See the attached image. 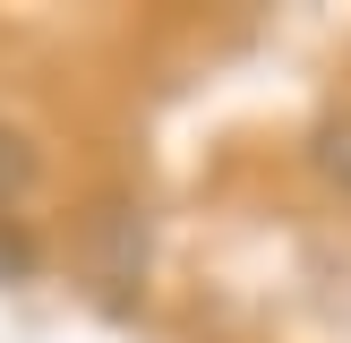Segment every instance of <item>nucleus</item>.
Returning a JSON list of instances; mask_svg holds the SVG:
<instances>
[{"mask_svg":"<svg viewBox=\"0 0 351 343\" xmlns=\"http://www.w3.org/2000/svg\"><path fill=\"white\" fill-rule=\"evenodd\" d=\"M308 163H317L326 189H343V198H351V103H343V112H326L317 129H308Z\"/></svg>","mask_w":351,"mask_h":343,"instance_id":"nucleus-2","label":"nucleus"},{"mask_svg":"<svg viewBox=\"0 0 351 343\" xmlns=\"http://www.w3.org/2000/svg\"><path fill=\"white\" fill-rule=\"evenodd\" d=\"M34 257H43V249H34V232H26L17 215H0V283H26Z\"/></svg>","mask_w":351,"mask_h":343,"instance_id":"nucleus-4","label":"nucleus"},{"mask_svg":"<svg viewBox=\"0 0 351 343\" xmlns=\"http://www.w3.org/2000/svg\"><path fill=\"white\" fill-rule=\"evenodd\" d=\"M34 172H43V163H34V137L0 120V206H9V198H26V189H34Z\"/></svg>","mask_w":351,"mask_h":343,"instance_id":"nucleus-3","label":"nucleus"},{"mask_svg":"<svg viewBox=\"0 0 351 343\" xmlns=\"http://www.w3.org/2000/svg\"><path fill=\"white\" fill-rule=\"evenodd\" d=\"M86 266H95L103 300H129L137 274H146V215H137L129 198H103L95 223H86Z\"/></svg>","mask_w":351,"mask_h":343,"instance_id":"nucleus-1","label":"nucleus"}]
</instances>
